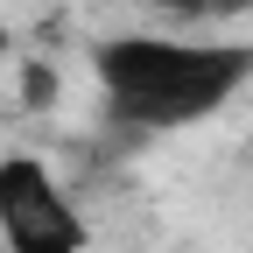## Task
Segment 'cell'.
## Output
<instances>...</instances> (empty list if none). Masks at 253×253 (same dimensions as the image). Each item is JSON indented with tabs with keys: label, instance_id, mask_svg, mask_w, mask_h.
Returning a JSON list of instances; mask_svg holds the SVG:
<instances>
[{
	"label": "cell",
	"instance_id": "1",
	"mask_svg": "<svg viewBox=\"0 0 253 253\" xmlns=\"http://www.w3.org/2000/svg\"><path fill=\"white\" fill-rule=\"evenodd\" d=\"M91 84L126 134H190L253 84V36H183V28H113L91 42Z\"/></svg>",
	"mask_w": 253,
	"mask_h": 253
},
{
	"label": "cell",
	"instance_id": "2",
	"mask_svg": "<svg viewBox=\"0 0 253 253\" xmlns=\"http://www.w3.org/2000/svg\"><path fill=\"white\" fill-rule=\"evenodd\" d=\"M0 253H91V218L42 155H0Z\"/></svg>",
	"mask_w": 253,
	"mask_h": 253
},
{
	"label": "cell",
	"instance_id": "3",
	"mask_svg": "<svg viewBox=\"0 0 253 253\" xmlns=\"http://www.w3.org/2000/svg\"><path fill=\"white\" fill-rule=\"evenodd\" d=\"M7 49H14V42H7V28H0V78H7Z\"/></svg>",
	"mask_w": 253,
	"mask_h": 253
}]
</instances>
